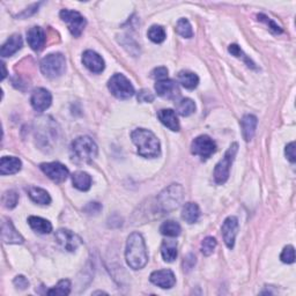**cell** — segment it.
Segmentation results:
<instances>
[{"label": "cell", "mask_w": 296, "mask_h": 296, "mask_svg": "<svg viewBox=\"0 0 296 296\" xmlns=\"http://www.w3.org/2000/svg\"><path fill=\"white\" fill-rule=\"evenodd\" d=\"M147 36L149 40L154 43H162L166 40V31L161 25H152L151 28L148 29Z\"/></svg>", "instance_id": "d6a6232c"}, {"label": "cell", "mask_w": 296, "mask_h": 296, "mask_svg": "<svg viewBox=\"0 0 296 296\" xmlns=\"http://www.w3.org/2000/svg\"><path fill=\"white\" fill-rule=\"evenodd\" d=\"M184 197L183 187L179 184H171L157 197V206L161 212H173L179 207Z\"/></svg>", "instance_id": "277c9868"}, {"label": "cell", "mask_w": 296, "mask_h": 296, "mask_svg": "<svg viewBox=\"0 0 296 296\" xmlns=\"http://www.w3.org/2000/svg\"><path fill=\"white\" fill-rule=\"evenodd\" d=\"M108 88L110 93L119 100H127L134 95V88H133L130 80L119 73L111 76L108 83Z\"/></svg>", "instance_id": "52a82bcc"}, {"label": "cell", "mask_w": 296, "mask_h": 296, "mask_svg": "<svg viewBox=\"0 0 296 296\" xmlns=\"http://www.w3.org/2000/svg\"><path fill=\"white\" fill-rule=\"evenodd\" d=\"M40 67L46 78H59L66 70V59L62 53H50L42 59Z\"/></svg>", "instance_id": "5b68a950"}, {"label": "cell", "mask_w": 296, "mask_h": 296, "mask_svg": "<svg viewBox=\"0 0 296 296\" xmlns=\"http://www.w3.org/2000/svg\"><path fill=\"white\" fill-rule=\"evenodd\" d=\"M217 248V239L212 237V236H208V237L204 238V241L201 242V252H203L204 256H211L214 250Z\"/></svg>", "instance_id": "e575fe53"}, {"label": "cell", "mask_w": 296, "mask_h": 296, "mask_svg": "<svg viewBox=\"0 0 296 296\" xmlns=\"http://www.w3.org/2000/svg\"><path fill=\"white\" fill-rule=\"evenodd\" d=\"M196 257L195 255H192V254H189L185 258H184L183 260V267H184V271L185 272H189V271H191L192 267L196 265Z\"/></svg>", "instance_id": "b9f144b4"}, {"label": "cell", "mask_w": 296, "mask_h": 296, "mask_svg": "<svg viewBox=\"0 0 296 296\" xmlns=\"http://www.w3.org/2000/svg\"><path fill=\"white\" fill-rule=\"evenodd\" d=\"M200 217V209L199 206L196 203H186L183 206L182 209V219L187 224H195L198 221Z\"/></svg>", "instance_id": "484cf974"}, {"label": "cell", "mask_w": 296, "mask_h": 296, "mask_svg": "<svg viewBox=\"0 0 296 296\" xmlns=\"http://www.w3.org/2000/svg\"><path fill=\"white\" fill-rule=\"evenodd\" d=\"M72 183L78 190L88 191L92 186V177L85 171H76L72 175Z\"/></svg>", "instance_id": "cb8c5ba5"}, {"label": "cell", "mask_w": 296, "mask_h": 296, "mask_svg": "<svg viewBox=\"0 0 296 296\" xmlns=\"http://www.w3.org/2000/svg\"><path fill=\"white\" fill-rule=\"evenodd\" d=\"M161 255L167 263H173L177 258V242L174 239H167L162 242Z\"/></svg>", "instance_id": "d4e9b609"}, {"label": "cell", "mask_w": 296, "mask_h": 296, "mask_svg": "<svg viewBox=\"0 0 296 296\" xmlns=\"http://www.w3.org/2000/svg\"><path fill=\"white\" fill-rule=\"evenodd\" d=\"M125 259L127 265L133 270H140L148 261V254L144 237L139 233H132L126 242Z\"/></svg>", "instance_id": "6da1fadb"}, {"label": "cell", "mask_w": 296, "mask_h": 296, "mask_svg": "<svg viewBox=\"0 0 296 296\" xmlns=\"http://www.w3.org/2000/svg\"><path fill=\"white\" fill-rule=\"evenodd\" d=\"M28 44L34 51H40L44 48L45 33L41 27H33L27 33Z\"/></svg>", "instance_id": "ac0fdd59"}, {"label": "cell", "mask_w": 296, "mask_h": 296, "mask_svg": "<svg viewBox=\"0 0 296 296\" xmlns=\"http://www.w3.org/2000/svg\"><path fill=\"white\" fill-rule=\"evenodd\" d=\"M238 151V144L234 143L230 145V147L228 148V151L226 152L225 156L222 157V160L219 161V164L216 166V169H214V181L218 184H224L227 182V179L229 178V173H230V167L233 165V162L235 160L236 154Z\"/></svg>", "instance_id": "8992f818"}, {"label": "cell", "mask_w": 296, "mask_h": 296, "mask_svg": "<svg viewBox=\"0 0 296 296\" xmlns=\"http://www.w3.org/2000/svg\"><path fill=\"white\" fill-rule=\"evenodd\" d=\"M152 284L164 289L173 288L176 284V278L174 272L171 270H158V271L153 272L149 277Z\"/></svg>", "instance_id": "5bb4252c"}, {"label": "cell", "mask_w": 296, "mask_h": 296, "mask_svg": "<svg viewBox=\"0 0 296 296\" xmlns=\"http://www.w3.org/2000/svg\"><path fill=\"white\" fill-rule=\"evenodd\" d=\"M51 102H52V95L45 88H36L32 94V106L37 113L45 111L51 105Z\"/></svg>", "instance_id": "7c38bea8"}, {"label": "cell", "mask_w": 296, "mask_h": 296, "mask_svg": "<svg viewBox=\"0 0 296 296\" xmlns=\"http://www.w3.org/2000/svg\"><path fill=\"white\" fill-rule=\"evenodd\" d=\"M137 98H138V101L141 103H151L154 101V95L151 91H148V89H141L138 93V95H137Z\"/></svg>", "instance_id": "f35d334b"}, {"label": "cell", "mask_w": 296, "mask_h": 296, "mask_svg": "<svg viewBox=\"0 0 296 296\" xmlns=\"http://www.w3.org/2000/svg\"><path fill=\"white\" fill-rule=\"evenodd\" d=\"M152 76L154 79H157L158 81L165 80L168 78V70H167V67H164V66L157 67L152 72Z\"/></svg>", "instance_id": "60d3db41"}, {"label": "cell", "mask_w": 296, "mask_h": 296, "mask_svg": "<svg viewBox=\"0 0 296 296\" xmlns=\"http://www.w3.org/2000/svg\"><path fill=\"white\" fill-rule=\"evenodd\" d=\"M257 124H258V119H257L256 116L254 115H246L242 118L241 121V126H242V134L243 138L246 141H250L254 138Z\"/></svg>", "instance_id": "7402d4cb"}, {"label": "cell", "mask_w": 296, "mask_h": 296, "mask_svg": "<svg viewBox=\"0 0 296 296\" xmlns=\"http://www.w3.org/2000/svg\"><path fill=\"white\" fill-rule=\"evenodd\" d=\"M2 238L8 244H21L23 243V237L18 230L14 228L10 219H4L2 225Z\"/></svg>", "instance_id": "2e32d148"}, {"label": "cell", "mask_w": 296, "mask_h": 296, "mask_svg": "<svg viewBox=\"0 0 296 296\" xmlns=\"http://www.w3.org/2000/svg\"><path fill=\"white\" fill-rule=\"evenodd\" d=\"M2 67H3V75H2V80H4L6 78L7 75V71H6V67H5V64L2 63Z\"/></svg>", "instance_id": "f6af8a7d"}, {"label": "cell", "mask_w": 296, "mask_h": 296, "mask_svg": "<svg viewBox=\"0 0 296 296\" xmlns=\"http://www.w3.org/2000/svg\"><path fill=\"white\" fill-rule=\"evenodd\" d=\"M155 91L158 96L167 98V100H176L181 94L178 85L169 79L157 81L155 84Z\"/></svg>", "instance_id": "9a60e30c"}, {"label": "cell", "mask_w": 296, "mask_h": 296, "mask_svg": "<svg viewBox=\"0 0 296 296\" xmlns=\"http://www.w3.org/2000/svg\"><path fill=\"white\" fill-rule=\"evenodd\" d=\"M84 211L89 214V216H97L98 213L102 211V205L100 203H89L86 207L84 208Z\"/></svg>", "instance_id": "ab89813d"}, {"label": "cell", "mask_w": 296, "mask_h": 296, "mask_svg": "<svg viewBox=\"0 0 296 296\" xmlns=\"http://www.w3.org/2000/svg\"><path fill=\"white\" fill-rule=\"evenodd\" d=\"M21 167H22V164L18 157L4 156L0 161V174L3 176L16 174L21 170Z\"/></svg>", "instance_id": "ffe728a7"}, {"label": "cell", "mask_w": 296, "mask_h": 296, "mask_svg": "<svg viewBox=\"0 0 296 296\" xmlns=\"http://www.w3.org/2000/svg\"><path fill=\"white\" fill-rule=\"evenodd\" d=\"M257 18H258V20L261 21V22L267 24V27L271 29V32H273L274 34H281L282 33L281 27H279V25L274 22L272 19H270L268 16H266L265 14H258L257 15Z\"/></svg>", "instance_id": "74e56055"}, {"label": "cell", "mask_w": 296, "mask_h": 296, "mask_svg": "<svg viewBox=\"0 0 296 296\" xmlns=\"http://www.w3.org/2000/svg\"><path fill=\"white\" fill-rule=\"evenodd\" d=\"M22 44L23 42L21 35H19V34H14V35H12L5 43H4L2 50H0V55H2L3 57H11V56L18 52V51L22 48Z\"/></svg>", "instance_id": "d6986e66"}, {"label": "cell", "mask_w": 296, "mask_h": 296, "mask_svg": "<svg viewBox=\"0 0 296 296\" xmlns=\"http://www.w3.org/2000/svg\"><path fill=\"white\" fill-rule=\"evenodd\" d=\"M285 153H286V156L288 160L291 162V164H294L295 160H296V155H295V143H290L286 146V149H285Z\"/></svg>", "instance_id": "7bdbcfd3"}, {"label": "cell", "mask_w": 296, "mask_h": 296, "mask_svg": "<svg viewBox=\"0 0 296 296\" xmlns=\"http://www.w3.org/2000/svg\"><path fill=\"white\" fill-rule=\"evenodd\" d=\"M55 238L59 244V247H62L64 250L70 251V252L75 251L76 249L83 244V239H81L80 236L72 233V231L68 229L57 230L56 231Z\"/></svg>", "instance_id": "30bf717a"}, {"label": "cell", "mask_w": 296, "mask_h": 296, "mask_svg": "<svg viewBox=\"0 0 296 296\" xmlns=\"http://www.w3.org/2000/svg\"><path fill=\"white\" fill-rule=\"evenodd\" d=\"M41 170L48 177L56 183H62L65 181L68 176V169L65 166L59 162H49V164H42L40 166Z\"/></svg>", "instance_id": "8fae6325"}, {"label": "cell", "mask_w": 296, "mask_h": 296, "mask_svg": "<svg viewBox=\"0 0 296 296\" xmlns=\"http://www.w3.org/2000/svg\"><path fill=\"white\" fill-rule=\"evenodd\" d=\"M61 19L67 24L68 31L74 37H79L87 24V21L79 12L72 10H63L61 12Z\"/></svg>", "instance_id": "ba28073f"}, {"label": "cell", "mask_w": 296, "mask_h": 296, "mask_svg": "<svg viewBox=\"0 0 296 296\" xmlns=\"http://www.w3.org/2000/svg\"><path fill=\"white\" fill-rule=\"evenodd\" d=\"M131 138L133 144L138 148L139 155L149 158L160 155V141L152 131L146 128H137L131 133Z\"/></svg>", "instance_id": "7a4b0ae2"}, {"label": "cell", "mask_w": 296, "mask_h": 296, "mask_svg": "<svg viewBox=\"0 0 296 296\" xmlns=\"http://www.w3.org/2000/svg\"><path fill=\"white\" fill-rule=\"evenodd\" d=\"M217 151V144L208 136H199L192 141L191 152L197 156H200L203 160H207Z\"/></svg>", "instance_id": "9c48e42d"}, {"label": "cell", "mask_w": 296, "mask_h": 296, "mask_svg": "<svg viewBox=\"0 0 296 296\" xmlns=\"http://www.w3.org/2000/svg\"><path fill=\"white\" fill-rule=\"evenodd\" d=\"M160 231L162 235L168 236V237H177V236L181 234L182 228L177 222H175L173 220L165 221L164 224L160 227Z\"/></svg>", "instance_id": "f546056e"}, {"label": "cell", "mask_w": 296, "mask_h": 296, "mask_svg": "<svg viewBox=\"0 0 296 296\" xmlns=\"http://www.w3.org/2000/svg\"><path fill=\"white\" fill-rule=\"evenodd\" d=\"M3 205L5 206L6 208H14L16 205H18L19 201V195L16 194L14 190H8L5 194L3 195Z\"/></svg>", "instance_id": "836d02e7"}, {"label": "cell", "mask_w": 296, "mask_h": 296, "mask_svg": "<svg viewBox=\"0 0 296 296\" xmlns=\"http://www.w3.org/2000/svg\"><path fill=\"white\" fill-rule=\"evenodd\" d=\"M178 83L181 84L184 88L195 89L199 84V78L194 72L181 71L178 73Z\"/></svg>", "instance_id": "4316f807"}, {"label": "cell", "mask_w": 296, "mask_h": 296, "mask_svg": "<svg viewBox=\"0 0 296 296\" xmlns=\"http://www.w3.org/2000/svg\"><path fill=\"white\" fill-rule=\"evenodd\" d=\"M71 157L75 164H89L97 156L98 148L92 138L79 137L71 145Z\"/></svg>", "instance_id": "3957f363"}, {"label": "cell", "mask_w": 296, "mask_h": 296, "mask_svg": "<svg viewBox=\"0 0 296 296\" xmlns=\"http://www.w3.org/2000/svg\"><path fill=\"white\" fill-rule=\"evenodd\" d=\"M13 282H14L16 288H19V289H25L27 287H29V281L27 280V278H24L23 276L15 277L14 281Z\"/></svg>", "instance_id": "ee69618b"}, {"label": "cell", "mask_w": 296, "mask_h": 296, "mask_svg": "<svg viewBox=\"0 0 296 296\" xmlns=\"http://www.w3.org/2000/svg\"><path fill=\"white\" fill-rule=\"evenodd\" d=\"M70 291H71V282H70V280L65 279V280L59 281L57 285L46 291V294H49V295H68L70 294Z\"/></svg>", "instance_id": "1f68e13d"}, {"label": "cell", "mask_w": 296, "mask_h": 296, "mask_svg": "<svg viewBox=\"0 0 296 296\" xmlns=\"http://www.w3.org/2000/svg\"><path fill=\"white\" fill-rule=\"evenodd\" d=\"M228 51L229 52L235 56L236 58H239V59H242L243 62H246L247 63V65L249 67H252V68H255V64L252 63L250 59H249L246 55H244V52L242 51V49L239 48V46L237 44H231L229 45V48H228Z\"/></svg>", "instance_id": "d590c367"}, {"label": "cell", "mask_w": 296, "mask_h": 296, "mask_svg": "<svg viewBox=\"0 0 296 296\" xmlns=\"http://www.w3.org/2000/svg\"><path fill=\"white\" fill-rule=\"evenodd\" d=\"M83 64L93 73H101L105 67L103 58L93 50L85 51L83 55Z\"/></svg>", "instance_id": "e0dca14e"}, {"label": "cell", "mask_w": 296, "mask_h": 296, "mask_svg": "<svg viewBox=\"0 0 296 296\" xmlns=\"http://www.w3.org/2000/svg\"><path fill=\"white\" fill-rule=\"evenodd\" d=\"M157 118L160 119V122L167 126L169 130L177 132L179 131V122L177 119L176 113L171 109H162L157 113Z\"/></svg>", "instance_id": "44dd1931"}, {"label": "cell", "mask_w": 296, "mask_h": 296, "mask_svg": "<svg viewBox=\"0 0 296 296\" xmlns=\"http://www.w3.org/2000/svg\"><path fill=\"white\" fill-rule=\"evenodd\" d=\"M28 195L34 203L38 205H49L51 203V197L44 189L33 186L28 190Z\"/></svg>", "instance_id": "83f0119b"}, {"label": "cell", "mask_w": 296, "mask_h": 296, "mask_svg": "<svg viewBox=\"0 0 296 296\" xmlns=\"http://www.w3.org/2000/svg\"><path fill=\"white\" fill-rule=\"evenodd\" d=\"M176 110L183 117H187L196 111V103L191 98H182L176 104Z\"/></svg>", "instance_id": "f1b7e54d"}, {"label": "cell", "mask_w": 296, "mask_h": 296, "mask_svg": "<svg viewBox=\"0 0 296 296\" xmlns=\"http://www.w3.org/2000/svg\"><path fill=\"white\" fill-rule=\"evenodd\" d=\"M28 224L31 226V228L38 234H50L52 231L51 222L40 217H29Z\"/></svg>", "instance_id": "603a6c76"}, {"label": "cell", "mask_w": 296, "mask_h": 296, "mask_svg": "<svg viewBox=\"0 0 296 296\" xmlns=\"http://www.w3.org/2000/svg\"><path fill=\"white\" fill-rule=\"evenodd\" d=\"M280 259H281V261H284V263H286V264H293L295 261L294 247L293 246L285 247V249L281 252Z\"/></svg>", "instance_id": "8d00e7d4"}, {"label": "cell", "mask_w": 296, "mask_h": 296, "mask_svg": "<svg viewBox=\"0 0 296 296\" xmlns=\"http://www.w3.org/2000/svg\"><path fill=\"white\" fill-rule=\"evenodd\" d=\"M176 32L184 38H191L194 36V29H192L190 21L184 18L178 20L177 24H176Z\"/></svg>", "instance_id": "4dcf8cb0"}, {"label": "cell", "mask_w": 296, "mask_h": 296, "mask_svg": "<svg viewBox=\"0 0 296 296\" xmlns=\"http://www.w3.org/2000/svg\"><path fill=\"white\" fill-rule=\"evenodd\" d=\"M238 231V220L236 217H228L222 225L221 233L226 246L233 249L235 246V238Z\"/></svg>", "instance_id": "4fadbf2b"}]
</instances>
